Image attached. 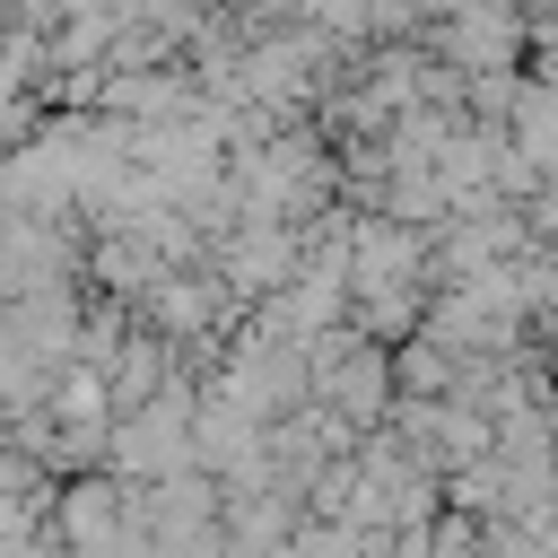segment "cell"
<instances>
[{"label": "cell", "instance_id": "cell-1", "mask_svg": "<svg viewBox=\"0 0 558 558\" xmlns=\"http://www.w3.org/2000/svg\"><path fill=\"white\" fill-rule=\"evenodd\" d=\"M122 532H131V488L122 480L87 471V480H70L52 497V541L70 558H122Z\"/></svg>", "mask_w": 558, "mask_h": 558}]
</instances>
